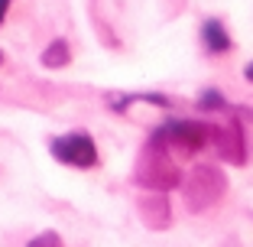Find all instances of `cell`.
<instances>
[{"label":"cell","instance_id":"obj_4","mask_svg":"<svg viewBox=\"0 0 253 247\" xmlns=\"http://www.w3.org/2000/svg\"><path fill=\"white\" fill-rule=\"evenodd\" d=\"M224 189H227V179H224L214 166H195L192 179L185 186V205L192 211H205L224 195Z\"/></svg>","mask_w":253,"mask_h":247},{"label":"cell","instance_id":"obj_1","mask_svg":"<svg viewBox=\"0 0 253 247\" xmlns=\"http://www.w3.org/2000/svg\"><path fill=\"white\" fill-rule=\"evenodd\" d=\"M169 147L159 140L156 134H149L146 147L140 150V159H136V172L133 179L136 186L153 189V192H169V189L182 186V172L175 163H169Z\"/></svg>","mask_w":253,"mask_h":247},{"label":"cell","instance_id":"obj_5","mask_svg":"<svg viewBox=\"0 0 253 247\" xmlns=\"http://www.w3.org/2000/svg\"><path fill=\"white\" fill-rule=\"evenodd\" d=\"M208 143H214L217 156L227 159V163H234V166L247 163V140H244V127H240L237 117H234L227 127H211Z\"/></svg>","mask_w":253,"mask_h":247},{"label":"cell","instance_id":"obj_3","mask_svg":"<svg viewBox=\"0 0 253 247\" xmlns=\"http://www.w3.org/2000/svg\"><path fill=\"white\" fill-rule=\"evenodd\" d=\"M208 130L211 124H201V120H166V124L153 127V134L166 147H179L182 153H198L208 147Z\"/></svg>","mask_w":253,"mask_h":247},{"label":"cell","instance_id":"obj_11","mask_svg":"<svg viewBox=\"0 0 253 247\" xmlns=\"http://www.w3.org/2000/svg\"><path fill=\"white\" fill-rule=\"evenodd\" d=\"M0 65H3V49H0Z\"/></svg>","mask_w":253,"mask_h":247},{"label":"cell","instance_id":"obj_6","mask_svg":"<svg viewBox=\"0 0 253 247\" xmlns=\"http://www.w3.org/2000/svg\"><path fill=\"white\" fill-rule=\"evenodd\" d=\"M198 36H201V46H205V52H208V55H227L234 49L231 33H227L224 20H217V16H208V20L201 23Z\"/></svg>","mask_w":253,"mask_h":247},{"label":"cell","instance_id":"obj_9","mask_svg":"<svg viewBox=\"0 0 253 247\" xmlns=\"http://www.w3.org/2000/svg\"><path fill=\"white\" fill-rule=\"evenodd\" d=\"M10 7H13V0H0V26L7 23V16H10Z\"/></svg>","mask_w":253,"mask_h":247},{"label":"cell","instance_id":"obj_8","mask_svg":"<svg viewBox=\"0 0 253 247\" xmlns=\"http://www.w3.org/2000/svg\"><path fill=\"white\" fill-rule=\"evenodd\" d=\"M198 107L201 111H227V98H224L217 88H205L198 95Z\"/></svg>","mask_w":253,"mask_h":247},{"label":"cell","instance_id":"obj_7","mask_svg":"<svg viewBox=\"0 0 253 247\" xmlns=\"http://www.w3.org/2000/svg\"><path fill=\"white\" fill-rule=\"evenodd\" d=\"M39 62H42L45 68H65L68 62H72V46H68L65 39H52V43L42 49Z\"/></svg>","mask_w":253,"mask_h":247},{"label":"cell","instance_id":"obj_10","mask_svg":"<svg viewBox=\"0 0 253 247\" xmlns=\"http://www.w3.org/2000/svg\"><path fill=\"white\" fill-rule=\"evenodd\" d=\"M244 78H247V82H250V85H253V59H250V62H247V68H244Z\"/></svg>","mask_w":253,"mask_h":247},{"label":"cell","instance_id":"obj_12","mask_svg":"<svg viewBox=\"0 0 253 247\" xmlns=\"http://www.w3.org/2000/svg\"><path fill=\"white\" fill-rule=\"evenodd\" d=\"M26 247H30V244H26Z\"/></svg>","mask_w":253,"mask_h":247},{"label":"cell","instance_id":"obj_2","mask_svg":"<svg viewBox=\"0 0 253 247\" xmlns=\"http://www.w3.org/2000/svg\"><path fill=\"white\" fill-rule=\"evenodd\" d=\"M49 153H52V159H59L62 166H72V169H94L101 163L97 143L88 130H68V134L52 137Z\"/></svg>","mask_w":253,"mask_h":247}]
</instances>
